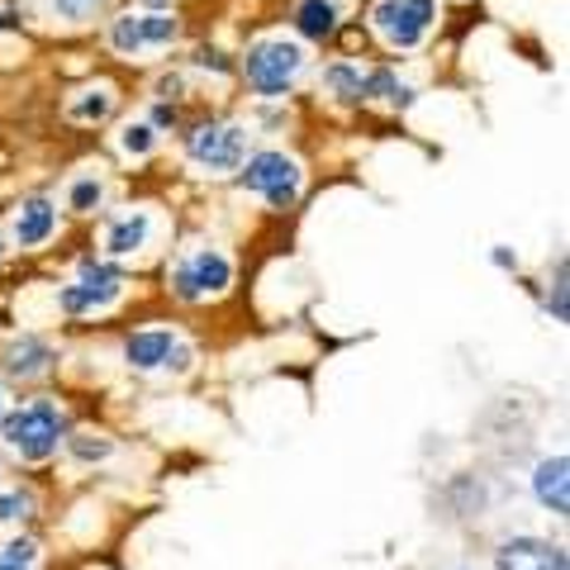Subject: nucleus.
<instances>
[{
  "mask_svg": "<svg viewBox=\"0 0 570 570\" xmlns=\"http://www.w3.org/2000/svg\"><path fill=\"white\" fill-rule=\"evenodd\" d=\"M0 428H6V448L20 456V461H48L52 452H58L62 433H67L62 409L58 404H43V400L14 409L10 419H0Z\"/></svg>",
  "mask_w": 570,
  "mask_h": 570,
  "instance_id": "1",
  "label": "nucleus"
},
{
  "mask_svg": "<svg viewBox=\"0 0 570 570\" xmlns=\"http://www.w3.org/2000/svg\"><path fill=\"white\" fill-rule=\"evenodd\" d=\"M299 71H305V48L285 43V39H262L243 58V77L262 96H281L285 86H295Z\"/></svg>",
  "mask_w": 570,
  "mask_h": 570,
  "instance_id": "2",
  "label": "nucleus"
},
{
  "mask_svg": "<svg viewBox=\"0 0 570 570\" xmlns=\"http://www.w3.org/2000/svg\"><path fill=\"white\" fill-rule=\"evenodd\" d=\"M186 157L190 167H200L209 176L238 171L247 157V129L243 124H200V129L186 134Z\"/></svg>",
  "mask_w": 570,
  "mask_h": 570,
  "instance_id": "3",
  "label": "nucleus"
},
{
  "mask_svg": "<svg viewBox=\"0 0 570 570\" xmlns=\"http://www.w3.org/2000/svg\"><path fill=\"white\" fill-rule=\"evenodd\" d=\"M243 186L262 195L272 209H291L299 200V190H305V167L285 153H257L243 167Z\"/></svg>",
  "mask_w": 570,
  "mask_h": 570,
  "instance_id": "4",
  "label": "nucleus"
},
{
  "mask_svg": "<svg viewBox=\"0 0 570 570\" xmlns=\"http://www.w3.org/2000/svg\"><path fill=\"white\" fill-rule=\"evenodd\" d=\"M371 24L390 48H419L428 39V29L438 24V0H381L371 10Z\"/></svg>",
  "mask_w": 570,
  "mask_h": 570,
  "instance_id": "5",
  "label": "nucleus"
},
{
  "mask_svg": "<svg viewBox=\"0 0 570 570\" xmlns=\"http://www.w3.org/2000/svg\"><path fill=\"white\" fill-rule=\"evenodd\" d=\"M228 285H234V262H228L219 247H195L190 257L176 262V272H171V291L181 295V299H214V295H224Z\"/></svg>",
  "mask_w": 570,
  "mask_h": 570,
  "instance_id": "6",
  "label": "nucleus"
},
{
  "mask_svg": "<svg viewBox=\"0 0 570 570\" xmlns=\"http://www.w3.org/2000/svg\"><path fill=\"white\" fill-rule=\"evenodd\" d=\"M181 39V24H176V14H119L110 24V43L115 52L124 58H142V52H157V48H171Z\"/></svg>",
  "mask_w": 570,
  "mask_h": 570,
  "instance_id": "7",
  "label": "nucleus"
},
{
  "mask_svg": "<svg viewBox=\"0 0 570 570\" xmlns=\"http://www.w3.org/2000/svg\"><path fill=\"white\" fill-rule=\"evenodd\" d=\"M119 295H124V276L115 272V266H100V262H91V266H86V272H81L77 281L62 285L58 305H62L67 314H100V309H110Z\"/></svg>",
  "mask_w": 570,
  "mask_h": 570,
  "instance_id": "8",
  "label": "nucleus"
},
{
  "mask_svg": "<svg viewBox=\"0 0 570 570\" xmlns=\"http://www.w3.org/2000/svg\"><path fill=\"white\" fill-rule=\"evenodd\" d=\"M124 356H129V366L134 371H190V362H195V352L176 337L171 328H142V333H134L129 343H124Z\"/></svg>",
  "mask_w": 570,
  "mask_h": 570,
  "instance_id": "9",
  "label": "nucleus"
},
{
  "mask_svg": "<svg viewBox=\"0 0 570 570\" xmlns=\"http://www.w3.org/2000/svg\"><path fill=\"white\" fill-rule=\"evenodd\" d=\"M494 570H566V551L542 538H513L499 547Z\"/></svg>",
  "mask_w": 570,
  "mask_h": 570,
  "instance_id": "10",
  "label": "nucleus"
},
{
  "mask_svg": "<svg viewBox=\"0 0 570 570\" xmlns=\"http://www.w3.org/2000/svg\"><path fill=\"white\" fill-rule=\"evenodd\" d=\"M153 238V214L148 209H129V214H119V219L105 224V253L110 257H134L142 253Z\"/></svg>",
  "mask_w": 570,
  "mask_h": 570,
  "instance_id": "11",
  "label": "nucleus"
},
{
  "mask_svg": "<svg viewBox=\"0 0 570 570\" xmlns=\"http://www.w3.org/2000/svg\"><path fill=\"white\" fill-rule=\"evenodd\" d=\"M532 494L538 504L551 513H566L570 509V461L566 456H547L538 471H532Z\"/></svg>",
  "mask_w": 570,
  "mask_h": 570,
  "instance_id": "12",
  "label": "nucleus"
},
{
  "mask_svg": "<svg viewBox=\"0 0 570 570\" xmlns=\"http://www.w3.org/2000/svg\"><path fill=\"white\" fill-rule=\"evenodd\" d=\"M58 234V205L52 200H24L14 214V243L20 247H43Z\"/></svg>",
  "mask_w": 570,
  "mask_h": 570,
  "instance_id": "13",
  "label": "nucleus"
},
{
  "mask_svg": "<svg viewBox=\"0 0 570 570\" xmlns=\"http://www.w3.org/2000/svg\"><path fill=\"white\" fill-rule=\"evenodd\" d=\"M295 29L305 33V39H328V33L337 29V6L333 0H299Z\"/></svg>",
  "mask_w": 570,
  "mask_h": 570,
  "instance_id": "14",
  "label": "nucleus"
},
{
  "mask_svg": "<svg viewBox=\"0 0 570 570\" xmlns=\"http://www.w3.org/2000/svg\"><path fill=\"white\" fill-rule=\"evenodd\" d=\"M48 362H52V347L43 337H20V343H10V356H6L14 376H39V371H48Z\"/></svg>",
  "mask_w": 570,
  "mask_h": 570,
  "instance_id": "15",
  "label": "nucleus"
},
{
  "mask_svg": "<svg viewBox=\"0 0 570 570\" xmlns=\"http://www.w3.org/2000/svg\"><path fill=\"white\" fill-rule=\"evenodd\" d=\"M371 96L385 100L390 110H409V105H414V86H404L395 71H371V77H366V100Z\"/></svg>",
  "mask_w": 570,
  "mask_h": 570,
  "instance_id": "16",
  "label": "nucleus"
},
{
  "mask_svg": "<svg viewBox=\"0 0 570 570\" xmlns=\"http://www.w3.org/2000/svg\"><path fill=\"white\" fill-rule=\"evenodd\" d=\"M115 110V91L110 86H96V91H81L77 100L67 105V115L77 119V124H100V119H110Z\"/></svg>",
  "mask_w": 570,
  "mask_h": 570,
  "instance_id": "17",
  "label": "nucleus"
},
{
  "mask_svg": "<svg viewBox=\"0 0 570 570\" xmlns=\"http://www.w3.org/2000/svg\"><path fill=\"white\" fill-rule=\"evenodd\" d=\"M324 86H328L337 100H347V105L366 100V77H362V71H356L352 62H333V67L324 71Z\"/></svg>",
  "mask_w": 570,
  "mask_h": 570,
  "instance_id": "18",
  "label": "nucleus"
},
{
  "mask_svg": "<svg viewBox=\"0 0 570 570\" xmlns=\"http://www.w3.org/2000/svg\"><path fill=\"white\" fill-rule=\"evenodd\" d=\"M153 148H157L153 124H124V129H119V153H124V157H138V163H142V157H148Z\"/></svg>",
  "mask_w": 570,
  "mask_h": 570,
  "instance_id": "19",
  "label": "nucleus"
},
{
  "mask_svg": "<svg viewBox=\"0 0 570 570\" xmlns=\"http://www.w3.org/2000/svg\"><path fill=\"white\" fill-rule=\"evenodd\" d=\"M67 452L77 456V461H105L115 452V442L105 438V433H71L67 438Z\"/></svg>",
  "mask_w": 570,
  "mask_h": 570,
  "instance_id": "20",
  "label": "nucleus"
},
{
  "mask_svg": "<svg viewBox=\"0 0 570 570\" xmlns=\"http://www.w3.org/2000/svg\"><path fill=\"white\" fill-rule=\"evenodd\" d=\"M39 566V542L33 538H14L0 547V570H33Z\"/></svg>",
  "mask_w": 570,
  "mask_h": 570,
  "instance_id": "21",
  "label": "nucleus"
},
{
  "mask_svg": "<svg viewBox=\"0 0 570 570\" xmlns=\"http://www.w3.org/2000/svg\"><path fill=\"white\" fill-rule=\"evenodd\" d=\"M29 509H33V499L24 490H0V528H6V523H24Z\"/></svg>",
  "mask_w": 570,
  "mask_h": 570,
  "instance_id": "22",
  "label": "nucleus"
},
{
  "mask_svg": "<svg viewBox=\"0 0 570 570\" xmlns=\"http://www.w3.org/2000/svg\"><path fill=\"white\" fill-rule=\"evenodd\" d=\"M100 200H105V181H96V176H81V181L71 186V209L77 214H91Z\"/></svg>",
  "mask_w": 570,
  "mask_h": 570,
  "instance_id": "23",
  "label": "nucleus"
},
{
  "mask_svg": "<svg viewBox=\"0 0 570 570\" xmlns=\"http://www.w3.org/2000/svg\"><path fill=\"white\" fill-rule=\"evenodd\" d=\"M52 6H58V14H62L67 24H86L105 6V0H52Z\"/></svg>",
  "mask_w": 570,
  "mask_h": 570,
  "instance_id": "24",
  "label": "nucleus"
},
{
  "mask_svg": "<svg viewBox=\"0 0 570 570\" xmlns=\"http://www.w3.org/2000/svg\"><path fill=\"white\" fill-rule=\"evenodd\" d=\"M551 318L566 324V266L557 272V285H551Z\"/></svg>",
  "mask_w": 570,
  "mask_h": 570,
  "instance_id": "25",
  "label": "nucleus"
},
{
  "mask_svg": "<svg viewBox=\"0 0 570 570\" xmlns=\"http://www.w3.org/2000/svg\"><path fill=\"white\" fill-rule=\"evenodd\" d=\"M157 91H163V96H176V91H181V77H167L163 86H157Z\"/></svg>",
  "mask_w": 570,
  "mask_h": 570,
  "instance_id": "26",
  "label": "nucleus"
},
{
  "mask_svg": "<svg viewBox=\"0 0 570 570\" xmlns=\"http://www.w3.org/2000/svg\"><path fill=\"white\" fill-rule=\"evenodd\" d=\"M0 419H6V390H0Z\"/></svg>",
  "mask_w": 570,
  "mask_h": 570,
  "instance_id": "27",
  "label": "nucleus"
},
{
  "mask_svg": "<svg viewBox=\"0 0 570 570\" xmlns=\"http://www.w3.org/2000/svg\"><path fill=\"white\" fill-rule=\"evenodd\" d=\"M0 253H6V238H0Z\"/></svg>",
  "mask_w": 570,
  "mask_h": 570,
  "instance_id": "28",
  "label": "nucleus"
}]
</instances>
